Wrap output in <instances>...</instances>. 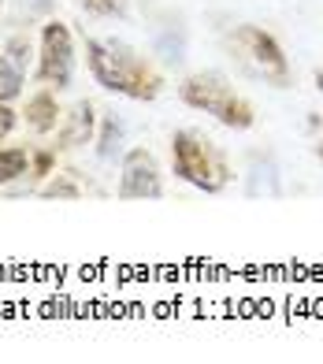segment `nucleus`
Instances as JSON below:
<instances>
[{
    "instance_id": "obj_7",
    "label": "nucleus",
    "mask_w": 323,
    "mask_h": 364,
    "mask_svg": "<svg viewBox=\"0 0 323 364\" xmlns=\"http://www.w3.org/2000/svg\"><path fill=\"white\" fill-rule=\"evenodd\" d=\"M97 138V108L93 101H78L63 112V119L56 127V149L60 153H75Z\"/></svg>"
},
{
    "instance_id": "obj_2",
    "label": "nucleus",
    "mask_w": 323,
    "mask_h": 364,
    "mask_svg": "<svg viewBox=\"0 0 323 364\" xmlns=\"http://www.w3.org/2000/svg\"><path fill=\"white\" fill-rule=\"evenodd\" d=\"M171 171L175 178H182L186 186L201 193H223L234 178L227 153L197 130H175L171 134Z\"/></svg>"
},
{
    "instance_id": "obj_16",
    "label": "nucleus",
    "mask_w": 323,
    "mask_h": 364,
    "mask_svg": "<svg viewBox=\"0 0 323 364\" xmlns=\"http://www.w3.org/2000/svg\"><path fill=\"white\" fill-rule=\"evenodd\" d=\"M15 123H19V112H15L11 105H4V101H0V145L8 141V134L15 130Z\"/></svg>"
},
{
    "instance_id": "obj_10",
    "label": "nucleus",
    "mask_w": 323,
    "mask_h": 364,
    "mask_svg": "<svg viewBox=\"0 0 323 364\" xmlns=\"http://www.w3.org/2000/svg\"><path fill=\"white\" fill-rule=\"evenodd\" d=\"M30 153L26 145H0V186H11L15 178L30 175Z\"/></svg>"
},
{
    "instance_id": "obj_13",
    "label": "nucleus",
    "mask_w": 323,
    "mask_h": 364,
    "mask_svg": "<svg viewBox=\"0 0 323 364\" xmlns=\"http://www.w3.org/2000/svg\"><path fill=\"white\" fill-rule=\"evenodd\" d=\"M4 56H8L19 71H26V68H30V56H34V53H30V38L11 34V38H8V45H4Z\"/></svg>"
},
{
    "instance_id": "obj_11",
    "label": "nucleus",
    "mask_w": 323,
    "mask_h": 364,
    "mask_svg": "<svg viewBox=\"0 0 323 364\" xmlns=\"http://www.w3.org/2000/svg\"><path fill=\"white\" fill-rule=\"evenodd\" d=\"M93 141H97V156H101V160H116L119 141H123V123L116 119V112H104V119H101V134H97Z\"/></svg>"
},
{
    "instance_id": "obj_8",
    "label": "nucleus",
    "mask_w": 323,
    "mask_h": 364,
    "mask_svg": "<svg viewBox=\"0 0 323 364\" xmlns=\"http://www.w3.org/2000/svg\"><path fill=\"white\" fill-rule=\"evenodd\" d=\"M23 119H26V127L34 130L38 138H45V134H56V127H60V119H63V108H60V101H56V90L41 86V90H38V93L26 101V108H23Z\"/></svg>"
},
{
    "instance_id": "obj_1",
    "label": "nucleus",
    "mask_w": 323,
    "mask_h": 364,
    "mask_svg": "<svg viewBox=\"0 0 323 364\" xmlns=\"http://www.w3.org/2000/svg\"><path fill=\"white\" fill-rule=\"evenodd\" d=\"M86 68L97 78V86H104L119 97H131V101H156L164 93L160 68L123 41L86 38Z\"/></svg>"
},
{
    "instance_id": "obj_20",
    "label": "nucleus",
    "mask_w": 323,
    "mask_h": 364,
    "mask_svg": "<svg viewBox=\"0 0 323 364\" xmlns=\"http://www.w3.org/2000/svg\"><path fill=\"white\" fill-rule=\"evenodd\" d=\"M0 4H4V0H0Z\"/></svg>"
},
{
    "instance_id": "obj_19",
    "label": "nucleus",
    "mask_w": 323,
    "mask_h": 364,
    "mask_svg": "<svg viewBox=\"0 0 323 364\" xmlns=\"http://www.w3.org/2000/svg\"><path fill=\"white\" fill-rule=\"evenodd\" d=\"M316 156H319V164H323V138L316 141Z\"/></svg>"
},
{
    "instance_id": "obj_6",
    "label": "nucleus",
    "mask_w": 323,
    "mask_h": 364,
    "mask_svg": "<svg viewBox=\"0 0 323 364\" xmlns=\"http://www.w3.org/2000/svg\"><path fill=\"white\" fill-rule=\"evenodd\" d=\"M164 197V171L145 145L123 153L119 164V201H156Z\"/></svg>"
},
{
    "instance_id": "obj_3",
    "label": "nucleus",
    "mask_w": 323,
    "mask_h": 364,
    "mask_svg": "<svg viewBox=\"0 0 323 364\" xmlns=\"http://www.w3.org/2000/svg\"><path fill=\"white\" fill-rule=\"evenodd\" d=\"M182 105H190L193 112L212 115L216 123L231 127V130H249L256 123V108L249 105V97H241L231 78H223L219 71H197L186 75L179 86Z\"/></svg>"
},
{
    "instance_id": "obj_5",
    "label": "nucleus",
    "mask_w": 323,
    "mask_h": 364,
    "mask_svg": "<svg viewBox=\"0 0 323 364\" xmlns=\"http://www.w3.org/2000/svg\"><path fill=\"white\" fill-rule=\"evenodd\" d=\"M38 82L48 90H71L75 82V38L71 26L60 19H48L41 26V48H38Z\"/></svg>"
},
{
    "instance_id": "obj_15",
    "label": "nucleus",
    "mask_w": 323,
    "mask_h": 364,
    "mask_svg": "<svg viewBox=\"0 0 323 364\" xmlns=\"http://www.w3.org/2000/svg\"><path fill=\"white\" fill-rule=\"evenodd\" d=\"M53 171H56V149H34V153H30V175L48 178Z\"/></svg>"
},
{
    "instance_id": "obj_17",
    "label": "nucleus",
    "mask_w": 323,
    "mask_h": 364,
    "mask_svg": "<svg viewBox=\"0 0 323 364\" xmlns=\"http://www.w3.org/2000/svg\"><path fill=\"white\" fill-rule=\"evenodd\" d=\"M48 4H53V0H30V8H34V11H41V8H48Z\"/></svg>"
},
{
    "instance_id": "obj_14",
    "label": "nucleus",
    "mask_w": 323,
    "mask_h": 364,
    "mask_svg": "<svg viewBox=\"0 0 323 364\" xmlns=\"http://www.w3.org/2000/svg\"><path fill=\"white\" fill-rule=\"evenodd\" d=\"M126 4L131 0H82V11L97 15V19H116V15H126Z\"/></svg>"
},
{
    "instance_id": "obj_12",
    "label": "nucleus",
    "mask_w": 323,
    "mask_h": 364,
    "mask_svg": "<svg viewBox=\"0 0 323 364\" xmlns=\"http://www.w3.org/2000/svg\"><path fill=\"white\" fill-rule=\"evenodd\" d=\"M19 93H23V71L15 68V63L4 56V48H0V101L11 105Z\"/></svg>"
},
{
    "instance_id": "obj_18",
    "label": "nucleus",
    "mask_w": 323,
    "mask_h": 364,
    "mask_svg": "<svg viewBox=\"0 0 323 364\" xmlns=\"http://www.w3.org/2000/svg\"><path fill=\"white\" fill-rule=\"evenodd\" d=\"M312 78H316V90H319V93H323V68H319V71H316V75H312Z\"/></svg>"
},
{
    "instance_id": "obj_4",
    "label": "nucleus",
    "mask_w": 323,
    "mask_h": 364,
    "mask_svg": "<svg viewBox=\"0 0 323 364\" xmlns=\"http://www.w3.org/2000/svg\"><path fill=\"white\" fill-rule=\"evenodd\" d=\"M227 53L246 68L253 78L268 82L275 90H290L294 86V71H290V60L283 53V45L275 34H268L264 26L241 23L227 34Z\"/></svg>"
},
{
    "instance_id": "obj_9",
    "label": "nucleus",
    "mask_w": 323,
    "mask_h": 364,
    "mask_svg": "<svg viewBox=\"0 0 323 364\" xmlns=\"http://www.w3.org/2000/svg\"><path fill=\"white\" fill-rule=\"evenodd\" d=\"M38 193L41 197H56V201H78V197L89 193V182L78 171H53Z\"/></svg>"
}]
</instances>
